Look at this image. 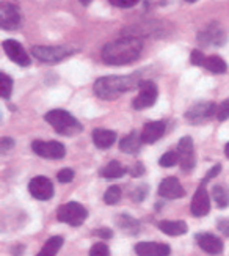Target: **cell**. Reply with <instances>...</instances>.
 I'll return each mask as SVG.
<instances>
[{"label":"cell","mask_w":229,"mask_h":256,"mask_svg":"<svg viewBox=\"0 0 229 256\" xmlns=\"http://www.w3.org/2000/svg\"><path fill=\"white\" fill-rule=\"evenodd\" d=\"M28 192L31 196L39 200V202H47L53 196V184L46 176H36L28 184Z\"/></svg>","instance_id":"obj_11"},{"label":"cell","mask_w":229,"mask_h":256,"mask_svg":"<svg viewBox=\"0 0 229 256\" xmlns=\"http://www.w3.org/2000/svg\"><path fill=\"white\" fill-rule=\"evenodd\" d=\"M96 234L101 236V238H105V239H110V238H113V231L108 230V228H101V230L96 231Z\"/></svg>","instance_id":"obj_39"},{"label":"cell","mask_w":229,"mask_h":256,"mask_svg":"<svg viewBox=\"0 0 229 256\" xmlns=\"http://www.w3.org/2000/svg\"><path fill=\"white\" fill-rule=\"evenodd\" d=\"M159 228L168 236H182L189 230L187 224L182 220H163L159 224Z\"/></svg>","instance_id":"obj_20"},{"label":"cell","mask_w":229,"mask_h":256,"mask_svg":"<svg viewBox=\"0 0 229 256\" xmlns=\"http://www.w3.org/2000/svg\"><path fill=\"white\" fill-rule=\"evenodd\" d=\"M3 50L8 55V58L14 62L19 66H28L30 64V57L25 52V49L20 46V42H17L16 40H5L3 41Z\"/></svg>","instance_id":"obj_14"},{"label":"cell","mask_w":229,"mask_h":256,"mask_svg":"<svg viewBox=\"0 0 229 256\" xmlns=\"http://www.w3.org/2000/svg\"><path fill=\"white\" fill-rule=\"evenodd\" d=\"M217 118L220 120V121H226L229 118V99L223 101L220 104V107H218V110H217Z\"/></svg>","instance_id":"obj_31"},{"label":"cell","mask_w":229,"mask_h":256,"mask_svg":"<svg viewBox=\"0 0 229 256\" xmlns=\"http://www.w3.org/2000/svg\"><path fill=\"white\" fill-rule=\"evenodd\" d=\"M118 226L127 231L129 234H138V230H140V225L135 218H132L130 216H119L118 220H116Z\"/></svg>","instance_id":"obj_26"},{"label":"cell","mask_w":229,"mask_h":256,"mask_svg":"<svg viewBox=\"0 0 229 256\" xmlns=\"http://www.w3.org/2000/svg\"><path fill=\"white\" fill-rule=\"evenodd\" d=\"M31 150L38 154L39 158L44 159H63L64 154H66V148L63 146L60 142L50 140V142H42V140H35L31 143Z\"/></svg>","instance_id":"obj_7"},{"label":"cell","mask_w":229,"mask_h":256,"mask_svg":"<svg viewBox=\"0 0 229 256\" xmlns=\"http://www.w3.org/2000/svg\"><path fill=\"white\" fill-rule=\"evenodd\" d=\"M146 195H148V187L141 186V187L135 188V192L132 194V200H135V202H143Z\"/></svg>","instance_id":"obj_35"},{"label":"cell","mask_w":229,"mask_h":256,"mask_svg":"<svg viewBox=\"0 0 229 256\" xmlns=\"http://www.w3.org/2000/svg\"><path fill=\"white\" fill-rule=\"evenodd\" d=\"M137 76H105L94 82V93L97 98L105 101H113L123 93L134 90L140 85Z\"/></svg>","instance_id":"obj_2"},{"label":"cell","mask_w":229,"mask_h":256,"mask_svg":"<svg viewBox=\"0 0 229 256\" xmlns=\"http://www.w3.org/2000/svg\"><path fill=\"white\" fill-rule=\"evenodd\" d=\"M124 174H126V168L118 160L108 162L101 170V176L107 178V180H118V178H123Z\"/></svg>","instance_id":"obj_23"},{"label":"cell","mask_w":229,"mask_h":256,"mask_svg":"<svg viewBox=\"0 0 229 256\" xmlns=\"http://www.w3.org/2000/svg\"><path fill=\"white\" fill-rule=\"evenodd\" d=\"M218 107L214 102H200L193 107H190V110L185 114V118H187L192 124H201L206 123L207 120H211L215 114H217Z\"/></svg>","instance_id":"obj_10"},{"label":"cell","mask_w":229,"mask_h":256,"mask_svg":"<svg viewBox=\"0 0 229 256\" xmlns=\"http://www.w3.org/2000/svg\"><path fill=\"white\" fill-rule=\"evenodd\" d=\"M113 6L118 8H132L134 5H137L140 0H108Z\"/></svg>","instance_id":"obj_34"},{"label":"cell","mask_w":229,"mask_h":256,"mask_svg":"<svg viewBox=\"0 0 229 256\" xmlns=\"http://www.w3.org/2000/svg\"><path fill=\"white\" fill-rule=\"evenodd\" d=\"M13 146H14V140L6 138V137L2 140V151L3 152H6V150H13Z\"/></svg>","instance_id":"obj_40"},{"label":"cell","mask_w":229,"mask_h":256,"mask_svg":"<svg viewBox=\"0 0 229 256\" xmlns=\"http://www.w3.org/2000/svg\"><path fill=\"white\" fill-rule=\"evenodd\" d=\"M214 200L215 203L218 204V208H228L229 206V187L226 186H215L214 190H212Z\"/></svg>","instance_id":"obj_25"},{"label":"cell","mask_w":229,"mask_h":256,"mask_svg":"<svg viewBox=\"0 0 229 256\" xmlns=\"http://www.w3.org/2000/svg\"><path fill=\"white\" fill-rule=\"evenodd\" d=\"M157 85L152 80H141L138 85V96L132 101L135 110H145L156 104L157 101Z\"/></svg>","instance_id":"obj_6"},{"label":"cell","mask_w":229,"mask_h":256,"mask_svg":"<svg viewBox=\"0 0 229 256\" xmlns=\"http://www.w3.org/2000/svg\"><path fill=\"white\" fill-rule=\"evenodd\" d=\"M141 50H143V42L135 36H124L116 41H112L104 46L102 49V62L105 64L121 66L135 62Z\"/></svg>","instance_id":"obj_1"},{"label":"cell","mask_w":229,"mask_h":256,"mask_svg":"<svg viewBox=\"0 0 229 256\" xmlns=\"http://www.w3.org/2000/svg\"><path fill=\"white\" fill-rule=\"evenodd\" d=\"M179 162V154H178V151H168V152H165L160 158V160H159V164L162 165V166H165V168H170V166H174Z\"/></svg>","instance_id":"obj_29"},{"label":"cell","mask_w":229,"mask_h":256,"mask_svg":"<svg viewBox=\"0 0 229 256\" xmlns=\"http://www.w3.org/2000/svg\"><path fill=\"white\" fill-rule=\"evenodd\" d=\"M75 52L71 46H35L31 49L33 57L42 63H58Z\"/></svg>","instance_id":"obj_4"},{"label":"cell","mask_w":229,"mask_h":256,"mask_svg":"<svg viewBox=\"0 0 229 256\" xmlns=\"http://www.w3.org/2000/svg\"><path fill=\"white\" fill-rule=\"evenodd\" d=\"M119 200H121V188H119L118 186L108 187L105 190V195H104V202L107 204H116Z\"/></svg>","instance_id":"obj_28"},{"label":"cell","mask_w":229,"mask_h":256,"mask_svg":"<svg viewBox=\"0 0 229 256\" xmlns=\"http://www.w3.org/2000/svg\"><path fill=\"white\" fill-rule=\"evenodd\" d=\"M185 2H190V4H193V2H196V0H185Z\"/></svg>","instance_id":"obj_43"},{"label":"cell","mask_w":229,"mask_h":256,"mask_svg":"<svg viewBox=\"0 0 229 256\" xmlns=\"http://www.w3.org/2000/svg\"><path fill=\"white\" fill-rule=\"evenodd\" d=\"M72 178H74V170L71 168H63L60 170V173L57 174V180L61 182V184H68L72 181Z\"/></svg>","instance_id":"obj_32"},{"label":"cell","mask_w":229,"mask_h":256,"mask_svg":"<svg viewBox=\"0 0 229 256\" xmlns=\"http://www.w3.org/2000/svg\"><path fill=\"white\" fill-rule=\"evenodd\" d=\"M225 154H226V158L229 159V143L225 146Z\"/></svg>","instance_id":"obj_42"},{"label":"cell","mask_w":229,"mask_h":256,"mask_svg":"<svg viewBox=\"0 0 229 256\" xmlns=\"http://www.w3.org/2000/svg\"><path fill=\"white\" fill-rule=\"evenodd\" d=\"M163 134H165V123L163 121H151V123L145 124L143 132H141V140L146 144H151L160 140Z\"/></svg>","instance_id":"obj_18"},{"label":"cell","mask_w":229,"mask_h":256,"mask_svg":"<svg viewBox=\"0 0 229 256\" xmlns=\"http://www.w3.org/2000/svg\"><path fill=\"white\" fill-rule=\"evenodd\" d=\"M130 174H132L134 178L143 176V174H145V165L141 164V162H137V164L132 166V170H130Z\"/></svg>","instance_id":"obj_36"},{"label":"cell","mask_w":229,"mask_h":256,"mask_svg":"<svg viewBox=\"0 0 229 256\" xmlns=\"http://www.w3.org/2000/svg\"><path fill=\"white\" fill-rule=\"evenodd\" d=\"M13 92V79L5 72H0V96L9 98Z\"/></svg>","instance_id":"obj_27"},{"label":"cell","mask_w":229,"mask_h":256,"mask_svg":"<svg viewBox=\"0 0 229 256\" xmlns=\"http://www.w3.org/2000/svg\"><path fill=\"white\" fill-rule=\"evenodd\" d=\"M63 242L64 240H63L61 236H53V238H50L44 244V247L41 248V252L38 253V256H55L58 253V250L61 248Z\"/></svg>","instance_id":"obj_24"},{"label":"cell","mask_w":229,"mask_h":256,"mask_svg":"<svg viewBox=\"0 0 229 256\" xmlns=\"http://www.w3.org/2000/svg\"><path fill=\"white\" fill-rule=\"evenodd\" d=\"M195 239L206 253L220 254L223 252V240L215 234H211V232H200V234H196Z\"/></svg>","instance_id":"obj_16"},{"label":"cell","mask_w":229,"mask_h":256,"mask_svg":"<svg viewBox=\"0 0 229 256\" xmlns=\"http://www.w3.org/2000/svg\"><path fill=\"white\" fill-rule=\"evenodd\" d=\"M178 154H179V164L184 173H190L195 165H196V158H195V146L192 137H182L179 140L178 146Z\"/></svg>","instance_id":"obj_9"},{"label":"cell","mask_w":229,"mask_h":256,"mask_svg":"<svg viewBox=\"0 0 229 256\" xmlns=\"http://www.w3.org/2000/svg\"><path fill=\"white\" fill-rule=\"evenodd\" d=\"M135 253L138 256H168L171 248L167 244L160 242H138L135 246Z\"/></svg>","instance_id":"obj_17"},{"label":"cell","mask_w":229,"mask_h":256,"mask_svg":"<svg viewBox=\"0 0 229 256\" xmlns=\"http://www.w3.org/2000/svg\"><path fill=\"white\" fill-rule=\"evenodd\" d=\"M198 41L203 46H223L226 42V32L217 22H212V24H209L198 33Z\"/></svg>","instance_id":"obj_8"},{"label":"cell","mask_w":229,"mask_h":256,"mask_svg":"<svg viewBox=\"0 0 229 256\" xmlns=\"http://www.w3.org/2000/svg\"><path fill=\"white\" fill-rule=\"evenodd\" d=\"M206 55L201 52V50H193L192 52V57H190V62H192V64H195V66H204V62H206Z\"/></svg>","instance_id":"obj_33"},{"label":"cell","mask_w":229,"mask_h":256,"mask_svg":"<svg viewBox=\"0 0 229 256\" xmlns=\"http://www.w3.org/2000/svg\"><path fill=\"white\" fill-rule=\"evenodd\" d=\"M46 121L47 123L55 129L58 134L61 136H75V134L82 132V124L79 123V120L72 116L69 112L66 110H60V108H55V110H50V112L46 114Z\"/></svg>","instance_id":"obj_3"},{"label":"cell","mask_w":229,"mask_h":256,"mask_svg":"<svg viewBox=\"0 0 229 256\" xmlns=\"http://www.w3.org/2000/svg\"><path fill=\"white\" fill-rule=\"evenodd\" d=\"M218 230L223 231L226 236H229V220L228 218H218Z\"/></svg>","instance_id":"obj_37"},{"label":"cell","mask_w":229,"mask_h":256,"mask_svg":"<svg viewBox=\"0 0 229 256\" xmlns=\"http://www.w3.org/2000/svg\"><path fill=\"white\" fill-rule=\"evenodd\" d=\"M86 217H88V210L77 202H69L60 206L57 210V218L71 226H80Z\"/></svg>","instance_id":"obj_5"},{"label":"cell","mask_w":229,"mask_h":256,"mask_svg":"<svg viewBox=\"0 0 229 256\" xmlns=\"http://www.w3.org/2000/svg\"><path fill=\"white\" fill-rule=\"evenodd\" d=\"M159 195L167 200H178L185 195V190L178 178H165L159 186Z\"/></svg>","instance_id":"obj_15"},{"label":"cell","mask_w":229,"mask_h":256,"mask_svg":"<svg viewBox=\"0 0 229 256\" xmlns=\"http://www.w3.org/2000/svg\"><path fill=\"white\" fill-rule=\"evenodd\" d=\"M80 4H82L83 6H86V5H90V4H91V0H80Z\"/></svg>","instance_id":"obj_41"},{"label":"cell","mask_w":229,"mask_h":256,"mask_svg":"<svg viewBox=\"0 0 229 256\" xmlns=\"http://www.w3.org/2000/svg\"><path fill=\"white\" fill-rule=\"evenodd\" d=\"M90 256H110V250H108V247L104 242H97L91 247Z\"/></svg>","instance_id":"obj_30"},{"label":"cell","mask_w":229,"mask_h":256,"mask_svg":"<svg viewBox=\"0 0 229 256\" xmlns=\"http://www.w3.org/2000/svg\"><path fill=\"white\" fill-rule=\"evenodd\" d=\"M20 20H22V16H20L17 6L3 2L0 6V27L3 30H16L20 26Z\"/></svg>","instance_id":"obj_12"},{"label":"cell","mask_w":229,"mask_h":256,"mask_svg":"<svg viewBox=\"0 0 229 256\" xmlns=\"http://www.w3.org/2000/svg\"><path fill=\"white\" fill-rule=\"evenodd\" d=\"M116 134L113 130L108 129H94L93 130V142L96 144V148L99 150H108L115 143Z\"/></svg>","instance_id":"obj_19"},{"label":"cell","mask_w":229,"mask_h":256,"mask_svg":"<svg viewBox=\"0 0 229 256\" xmlns=\"http://www.w3.org/2000/svg\"><path fill=\"white\" fill-rule=\"evenodd\" d=\"M141 143H143L141 136H138V134L134 130V132H130L129 136H126L121 140V143H119V150H121L123 152H126V154H135V152L140 151Z\"/></svg>","instance_id":"obj_21"},{"label":"cell","mask_w":229,"mask_h":256,"mask_svg":"<svg viewBox=\"0 0 229 256\" xmlns=\"http://www.w3.org/2000/svg\"><path fill=\"white\" fill-rule=\"evenodd\" d=\"M220 170H222V165H215L214 168H212L209 173H207V176L204 178V181H203V182L206 184V182H207V180H212V178H215L218 173H220Z\"/></svg>","instance_id":"obj_38"},{"label":"cell","mask_w":229,"mask_h":256,"mask_svg":"<svg viewBox=\"0 0 229 256\" xmlns=\"http://www.w3.org/2000/svg\"><path fill=\"white\" fill-rule=\"evenodd\" d=\"M211 210V196L207 192L206 184L201 182V186L196 188V192L192 200V214L195 217H204Z\"/></svg>","instance_id":"obj_13"},{"label":"cell","mask_w":229,"mask_h":256,"mask_svg":"<svg viewBox=\"0 0 229 256\" xmlns=\"http://www.w3.org/2000/svg\"><path fill=\"white\" fill-rule=\"evenodd\" d=\"M203 68L212 74H225L228 71V64L222 57H218V55H211V57L206 58Z\"/></svg>","instance_id":"obj_22"}]
</instances>
